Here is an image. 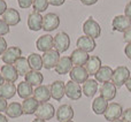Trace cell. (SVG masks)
Segmentation results:
<instances>
[{
    "instance_id": "1",
    "label": "cell",
    "mask_w": 131,
    "mask_h": 122,
    "mask_svg": "<svg viewBox=\"0 0 131 122\" xmlns=\"http://www.w3.org/2000/svg\"><path fill=\"white\" fill-rule=\"evenodd\" d=\"M129 78H130V70L128 69V67H125V66H118L113 72L112 83H114V85L116 88H120V86L124 85Z\"/></svg>"
},
{
    "instance_id": "2",
    "label": "cell",
    "mask_w": 131,
    "mask_h": 122,
    "mask_svg": "<svg viewBox=\"0 0 131 122\" xmlns=\"http://www.w3.org/2000/svg\"><path fill=\"white\" fill-rule=\"evenodd\" d=\"M83 31L85 36L95 39L99 38L100 35H101V27L97 21L93 20V17H89L83 24Z\"/></svg>"
},
{
    "instance_id": "3",
    "label": "cell",
    "mask_w": 131,
    "mask_h": 122,
    "mask_svg": "<svg viewBox=\"0 0 131 122\" xmlns=\"http://www.w3.org/2000/svg\"><path fill=\"white\" fill-rule=\"evenodd\" d=\"M55 108L51 103H43V104H39L38 108H37L36 115L37 119H40V120L47 121V120H52L53 116L55 115Z\"/></svg>"
},
{
    "instance_id": "4",
    "label": "cell",
    "mask_w": 131,
    "mask_h": 122,
    "mask_svg": "<svg viewBox=\"0 0 131 122\" xmlns=\"http://www.w3.org/2000/svg\"><path fill=\"white\" fill-rule=\"evenodd\" d=\"M53 39H54V50H57L59 53L68 51L70 46V37L68 36V34L63 31L58 32Z\"/></svg>"
},
{
    "instance_id": "5",
    "label": "cell",
    "mask_w": 131,
    "mask_h": 122,
    "mask_svg": "<svg viewBox=\"0 0 131 122\" xmlns=\"http://www.w3.org/2000/svg\"><path fill=\"white\" fill-rule=\"evenodd\" d=\"M41 58H43V67L45 69H52V68L57 67L61 57H60V53L57 50H51L44 53Z\"/></svg>"
},
{
    "instance_id": "6",
    "label": "cell",
    "mask_w": 131,
    "mask_h": 122,
    "mask_svg": "<svg viewBox=\"0 0 131 122\" xmlns=\"http://www.w3.org/2000/svg\"><path fill=\"white\" fill-rule=\"evenodd\" d=\"M82 93H83V89H82L81 84L76 83L71 79L66 83V96L70 100H78L82 97Z\"/></svg>"
},
{
    "instance_id": "7",
    "label": "cell",
    "mask_w": 131,
    "mask_h": 122,
    "mask_svg": "<svg viewBox=\"0 0 131 122\" xmlns=\"http://www.w3.org/2000/svg\"><path fill=\"white\" fill-rule=\"evenodd\" d=\"M22 57V50L18 46H10L6 50V52L1 55L2 61L6 65H14L16 60Z\"/></svg>"
},
{
    "instance_id": "8",
    "label": "cell",
    "mask_w": 131,
    "mask_h": 122,
    "mask_svg": "<svg viewBox=\"0 0 131 122\" xmlns=\"http://www.w3.org/2000/svg\"><path fill=\"white\" fill-rule=\"evenodd\" d=\"M60 25V17L55 13H47L43 16V30L45 31H53L58 29Z\"/></svg>"
},
{
    "instance_id": "9",
    "label": "cell",
    "mask_w": 131,
    "mask_h": 122,
    "mask_svg": "<svg viewBox=\"0 0 131 122\" xmlns=\"http://www.w3.org/2000/svg\"><path fill=\"white\" fill-rule=\"evenodd\" d=\"M70 79L74 82H76V83L81 84V83H85L86 81L89 79V73L88 70H86L85 67H77V66H74V68H72L71 70H70Z\"/></svg>"
},
{
    "instance_id": "10",
    "label": "cell",
    "mask_w": 131,
    "mask_h": 122,
    "mask_svg": "<svg viewBox=\"0 0 131 122\" xmlns=\"http://www.w3.org/2000/svg\"><path fill=\"white\" fill-rule=\"evenodd\" d=\"M122 114H123V108L120 104L117 103H111L107 107V111L105 112L104 116L107 121H114V120H117V119L122 118Z\"/></svg>"
},
{
    "instance_id": "11",
    "label": "cell",
    "mask_w": 131,
    "mask_h": 122,
    "mask_svg": "<svg viewBox=\"0 0 131 122\" xmlns=\"http://www.w3.org/2000/svg\"><path fill=\"white\" fill-rule=\"evenodd\" d=\"M55 115H57V120L59 122H66V121H70L74 119V108H72L70 105L63 104L57 109L55 112Z\"/></svg>"
},
{
    "instance_id": "12",
    "label": "cell",
    "mask_w": 131,
    "mask_h": 122,
    "mask_svg": "<svg viewBox=\"0 0 131 122\" xmlns=\"http://www.w3.org/2000/svg\"><path fill=\"white\" fill-rule=\"evenodd\" d=\"M112 25H113V29L115 31L124 34L129 28H131V20L128 18L125 15H117L113 18Z\"/></svg>"
},
{
    "instance_id": "13",
    "label": "cell",
    "mask_w": 131,
    "mask_h": 122,
    "mask_svg": "<svg viewBox=\"0 0 131 122\" xmlns=\"http://www.w3.org/2000/svg\"><path fill=\"white\" fill-rule=\"evenodd\" d=\"M54 37H52L51 35H43L40 36L36 42L37 50L40 52H47V51L53 50L54 47Z\"/></svg>"
},
{
    "instance_id": "14",
    "label": "cell",
    "mask_w": 131,
    "mask_h": 122,
    "mask_svg": "<svg viewBox=\"0 0 131 122\" xmlns=\"http://www.w3.org/2000/svg\"><path fill=\"white\" fill-rule=\"evenodd\" d=\"M51 97H52V96H51L50 86H47V85H39L34 90V98L39 104L48 103Z\"/></svg>"
},
{
    "instance_id": "15",
    "label": "cell",
    "mask_w": 131,
    "mask_h": 122,
    "mask_svg": "<svg viewBox=\"0 0 131 122\" xmlns=\"http://www.w3.org/2000/svg\"><path fill=\"white\" fill-rule=\"evenodd\" d=\"M70 59H71L74 66L84 67L86 65V62L89 61V59H90V57H89L88 52H85L83 50H79V48H76V50L72 51L71 55H70Z\"/></svg>"
},
{
    "instance_id": "16",
    "label": "cell",
    "mask_w": 131,
    "mask_h": 122,
    "mask_svg": "<svg viewBox=\"0 0 131 122\" xmlns=\"http://www.w3.org/2000/svg\"><path fill=\"white\" fill-rule=\"evenodd\" d=\"M51 90V96H52L53 99L60 100L63 98V96L66 95V84L63 81H54L50 86Z\"/></svg>"
},
{
    "instance_id": "17",
    "label": "cell",
    "mask_w": 131,
    "mask_h": 122,
    "mask_svg": "<svg viewBox=\"0 0 131 122\" xmlns=\"http://www.w3.org/2000/svg\"><path fill=\"white\" fill-rule=\"evenodd\" d=\"M1 76L4 77L5 82H9V83H14L17 81L18 78V73L15 69L14 65H5L1 67Z\"/></svg>"
},
{
    "instance_id": "18",
    "label": "cell",
    "mask_w": 131,
    "mask_h": 122,
    "mask_svg": "<svg viewBox=\"0 0 131 122\" xmlns=\"http://www.w3.org/2000/svg\"><path fill=\"white\" fill-rule=\"evenodd\" d=\"M100 92V97L105 98L107 101H111L114 98L116 97V86L114 85V83H111V82H107V83H104L99 89Z\"/></svg>"
},
{
    "instance_id": "19",
    "label": "cell",
    "mask_w": 131,
    "mask_h": 122,
    "mask_svg": "<svg viewBox=\"0 0 131 122\" xmlns=\"http://www.w3.org/2000/svg\"><path fill=\"white\" fill-rule=\"evenodd\" d=\"M77 48H79V50H83L85 51V52H92V51H94L95 46H97V43H95V40L93 38H91V37L89 36H81L78 39H77Z\"/></svg>"
},
{
    "instance_id": "20",
    "label": "cell",
    "mask_w": 131,
    "mask_h": 122,
    "mask_svg": "<svg viewBox=\"0 0 131 122\" xmlns=\"http://www.w3.org/2000/svg\"><path fill=\"white\" fill-rule=\"evenodd\" d=\"M28 27L32 31H39L43 29V16L40 13L32 12L28 16Z\"/></svg>"
},
{
    "instance_id": "21",
    "label": "cell",
    "mask_w": 131,
    "mask_h": 122,
    "mask_svg": "<svg viewBox=\"0 0 131 122\" xmlns=\"http://www.w3.org/2000/svg\"><path fill=\"white\" fill-rule=\"evenodd\" d=\"M72 68H74V65H72V61L70 59V57H61L54 69L57 72V74L66 75V74H69Z\"/></svg>"
},
{
    "instance_id": "22",
    "label": "cell",
    "mask_w": 131,
    "mask_h": 122,
    "mask_svg": "<svg viewBox=\"0 0 131 122\" xmlns=\"http://www.w3.org/2000/svg\"><path fill=\"white\" fill-rule=\"evenodd\" d=\"M2 20L9 25V27H14L17 25L21 21V16L18 11H16L15 8H8L2 15Z\"/></svg>"
},
{
    "instance_id": "23",
    "label": "cell",
    "mask_w": 131,
    "mask_h": 122,
    "mask_svg": "<svg viewBox=\"0 0 131 122\" xmlns=\"http://www.w3.org/2000/svg\"><path fill=\"white\" fill-rule=\"evenodd\" d=\"M113 72L114 70L112 69L109 66H102L99 69V72L94 75L95 81H97L98 83H102V84L107 83V82H109L112 79V77H113Z\"/></svg>"
},
{
    "instance_id": "24",
    "label": "cell",
    "mask_w": 131,
    "mask_h": 122,
    "mask_svg": "<svg viewBox=\"0 0 131 122\" xmlns=\"http://www.w3.org/2000/svg\"><path fill=\"white\" fill-rule=\"evenodd\" d=\"M84 67L86 68V70H88L90 76L95 75L98 72H99L100 68L102 67L101 59H100L98 55H92V57H90V59H89V61L86 62V65L84 66Z\"/></svg>"
},
{
    "instance_id": "25",
    "label": "cell",
    "mask_w": 131,
    "mask_h": 122,
    "mask_svg": "<svg viewBox=\"0 0 131 122\" xmlns=\"http://www.w3.org/2000/svg\"><path fill=\"white\" fill-rule=\"evenodd\" d=\"M17 93V88L15 86L14 83H9V82H5L1 86H0V97L4 99L8 100Z\"/></svg>"
},
{
    "instance_id": "26",
    "label": "cell",
    "mask_w": 131,
    "mask_h": 122,
    "mask_svg": "<svg viewBox=\"0 0 131 122\" xmlns=\"http://www.w3.org/2000/svg\"><path fill=\"white\" fill-rule=\"evenodd\" d=\"M108 101H107L105 98L102 97H97L94 98V100L92 101V111L94 112V114L97 115H104L105 112L107 111V107H108Z\"/></svg>"
},
{
    "instance_id": "27",
    "label": "cell",
    "mask_w": 131,
    "mask_h": 122,
    "mask_svg": "<svg viewBox=\"0 0 131 122\" xmlns=\"http://www.w3.org/2000/svg\"><path fill=\"white\" fill-rule=\"evenodd\" d=\"M6 116L7 118H10V119H16V118H20V116H22L23 114V107H22V104H20V103H10V104H8V107H7L6 109Z\"/></svg>"
},
{
    "instance_id": "28",
    "label": "cell",
    "mask_w": 131,
    "mask_h": 122,
    "mask_svg": "<svg viewBox=\"0 0 131 122\" xmlns=\"http://www.w3.org/2000/svg\"><path fill=\"white\" fill-rule=\"evenodd\" d=\"M24 78H25V82L30 83L32 86H39L44 82L43 74L40 72H37V70H30L24 76Z\"/></svg>"
},
{
    "instance_id": "29",
    "label": "cell",
    "mask_w": 131,
    "mask_h": 122,
    "mask_svg": "<svg viewBox=\"0 0 131 122\" xmlns=\"http://www.w3.org/2000/svg\"><path fill=\"white\" fill-rule=\"evenodd\" d=\"M17 88V95L20 98L22 99H27V98H30L32 95H34V86L30 83L23 81L21 83H18V85L16 86Z\"/></svg>"
},
{
    "instance_id": "30",
    "label": "cell",
    "mask_w": 131,
    "mask_h": 122,
    "mask_svg": "<svg viewBox=\"0 0 131 122\" xmlns=\"http://www.w3.org/2000/svg\"><path fill=\"white\" fill-rule=\"evenodd\" d=\"M39 106V103L35 99L34 97H30L24 99V101L22 103V107H23V113L27 114V115H31L35 114Z\"/></svg>"
},
{
    "instance_id": "31",
    "label": "cell",
    "mask_w": 131,
    "mask_h": 122,
    "mask_svg": "<svg viewBox=\"0 0 131 122\" xmlns=\"http://www.w3.org/2000/svg\"><path fill=\"white\" fill-rule=\"evenodd\" d=\"M14 67H15L16 70H17L20 76H25V75L31 70L30 65H29V61H28V58H23V57H21L20 59L16 60V62L14 63Z\"/></svg>"
},
{
    "instance_id": "32",
    "label": "cell",
    "mask_w": 131,
    "mask_h": 122,
    "mask_svg": "<svg viewBox=\"0 0 131 122\" xmlns=\"http://www.w3.org/2000/svg\"><path fill=\"white\" fill-rule=\"evenodd\" d=\"M98 84L99 83L95 79H88L83 84V88H82L83 89V93L88 98H92L98 91Z\"/></svg>"
},
{
    "instance_id": "33",
    "label": "cell",
    "mask_w": 131,
    "mask_h": 122,
    "mask_svg": "<svg viewBox=\"0 0 131 122\" xmlns=\"http://www.w3.org/2000/svg\"><path fill=\"white\" fill-rule=\"evenodd\" d=\"M28 61H29L31 70L40 72V69L43 68V58H41V55L37 54V53H31L28 57Z\"/></svg>"
},
{
    "instance_id": "34",
    "label": "cell",
    "mask_w": 131,
    "mask_h": 122,
    "mask_svg": "<svg viewBox=\"0 0 131 122\" xmlns=\"http://www.w3.org/2000/svg\"><path fill=\"white\" fill-rule=\"evenodd\" d=\"M48 0H34V11L37 12V13H43L47 9L48 7Z\"/></svg>"
},
{
    "instance_id": "35",
    "label": "cell",
    "mask_w": 131,
    "mask_h": 122,
    "mask_svg": "<svg viewBox=\"0 0 131 122\" xmlns=\"http://www.w3.org/2000/svg\"><path fill=\"white\" fill-rule=\"evenodd\" d=\"M9 25L5 22L2 18H0V37L5 36V35L9 34Z\"/></svg>"
},
{
    "instance_id": "36",
    "label": "cell",
    "mask_w": 131,
    "mask_h": 122,
    "mask_svg": "<svg viewBox=\"0 0 131 122\" xmlns=\"http://www.w3.org/2000/svg\"><path fill=\"white\" fill-rule=\"evenodd\" d=\"M17 2H18V6H20L21 8L27 9V8H29V7L32 6L34 0H17Z\"/></svg>"
},
{
    "instance_id": "37",
    "label": "cell",
    "mask_w": 131,
    "mask_h": 122,
    "mask_svg": "<svg viewBox=\"0 0 131 122\" xmlns=\"http://www.w3.org/2000/svg\"><path fill=\"white\" fill-rule=\"evenodd\" d=\"M122 120L124 122H131V107L130 108H127L125 111H123Z\"/></svg>"
},
{
    "instance_id": "38",
    "label": "cell",
    "mask_w": 131,
    "mask_h": 122,
    "mask_svg": "<svg viewBox=\"0 0 131 122\" xmlns=\"http://www.w3.org/2000/svg\"><path fill=\"white\" fill-rule=\"evenodd\" d=\"M7 42L4 37H0V55H2L7 50Z\"/></svg>"
},
{
    "instance_id": "39",
    "label": "cell",
    "mask_w": 131,
    "mask_h": 122,
    "mask_svg": "<svg viewBox=\"0 0 131 122\" xmlns=\"http://www.w3.org/2000/svg\"><path fill=\"white\" fill-rule=\"evenodd\" d=\"M7 107H8V103H7V100L0 97V113H1V112H6Z\"/></svg>"
},
{
    "instance_id": "40",
    "label": "cell",
    "mask_w": 131,
    "mask_h": 122,
    "mask_svg": "<svg viewBox=\"0 0 131 122\" xmlns=\"http://www.w3.org/2000/svg\"><path fill=\"white\" fill-rule=\"evenodd\" d=\"M123 39H124V42L127 44H130L131 43V28L127 30V31L124 32V36H123Z\"/></svg>"
},
{
    "instance_id": "41",
    "label": "cell",
    "mask_w": 131,
    "mask_h": 122,
    "mask_svg": "<svg viewBox=\"0 0 131 122\" xmlns=\"http://www.w3.org/2000/svg\"><path fill=\"white\" fill-rule=\"evenodd\" d=\"M124 15L127 16L128 18L131 20V1H129L127 5H125V8H124Z\"/></svg>"
},
{
    "instance_id": "42",
    "label": "cell",
    "mask_w": 131,
    "mask_h": 122,
    "mask_svg": "<svg viewBox=\"0 0 131 122\" xmlns=\"http://www.w3.org/2000/svg\"><path fill=\"white\" fill-rule=\"evenodd\" d=\"M8 9V7H7V2L5 1V0H0V15H4V13Z\"/></svg>"
},
{
    "instance_id": "43",
    "label": "cell",
    "mask_w": 131,
    "mask_h": 122,
    "mask_svg": "<svg viewBox=\"0 0 131 122\" xmlns=\"http://www.w3.org/2000/svg\"><path fill=\"white\" fill-rule=\"evenodd\" d=\"M66 0H48V4L52 5V6H61V5L64 4Z\"/></svg>"
},
{
    "instance_id": "44",
    "label": "cell",
    "mask_w": 131,
    "mask_h": 122,
    "mask_svg": "<svg viewBox=\"0 0 131 122\" xmlns=\"http://www.w3.org/2000/svg\"><path fill=\"white\" fill-rule=\"evenodd\" d=\"M124 53H125L128 59L131 60V43L127 44V46H125V48H124Z\"/></svg>"
},
{
    "instance_id": "45",
    "label": "cell",
    "mask_w": 131,
    "mask_h": 122,
    "mask_svg": "<svg viewBox=\"0 0 131 122\" xmlns=\"http://www.w3.org/2000/svg\"><path fill=\"white\" fill-rule=\"evenodd\" d=\"M81 2L85 6H92V5H95L98 2V0H81Z\"/></svg>"
},
{
    "instance_id": "46",
    "label": "cell",
    "mask_w": 131,
    "mask_h": 122,
    "mask_svg": "<svg viewBox=\"0 0 131 122\" xmlns=\"http://www.w3.org/2000/svg\"><path fill=\"white\" fill-rule=\"evenodd\" d=\"M125 86H127L128 91H129V92H131V76H130V78L127 81V83H125Z\"/></svg>"
},
{
    "instance_id": "47",
    "label": "cell",
    "mask_w": 131,
    "mask_h": 122,
    "mask_svg": "<svg viewBox=\"0 0 131 122\" xmlns=\"http://www.w3.org/2000/svg\"><path fill=\"white\" fill-rule=\"evenodd\" d=\"M0 122H8V119H7L6 115L0 113Z\"/></svg>"
},
{
    "instance_id": "48",
    "label": "cell",
    "mask_w": 131,
    "mask_h": 122,
    "mask_svg": "<svg viewBox=\"0 0 131 122\" xmlns=\"http://www.w3.org/2000/svg\"><path fill=\"white\" fill-rule=\"evenodd\" d=\"M4 83H5V79H4V77L1 76V74H0V86H1Z\"/></svg>"
},
{
    "instance_id": "49",
    "label": "cell",
    "mask_w": 131,
    "mask_h": 122,
    "mask_svg": "<svg viewBox=\"0 0 131 122\" xmlns=\"http://www.w3.org/2000/svg\"><path fill=\"white\" fill-rule=\"evenodd\" d=\"M32 122H46V121H44V120H40V119H35V120L34 121H32Z\"/></svg>"
},
{
    "instance_id": "50",
    "label": "cell",
    "mask_w": 131,
    "mask_h": 122,
    "mask_svg": "<svg viewBox=\"0 0 131 122\" xmlns=\"http://www.w3.org/2000/svg\"><path fill=\"white\" fill-rule=\"evenodd\" d=\"M112 122H124L122 120V119H117V120H114V121H112Z\"/></svg>"
},
{
    "instance_id": "51",
    "label": "cell",
    "mask_w": 131,
    "mask_h": 122,
    "mask_svg": "<svg viewBox=\"0 0 131 122\" xmlns=\"http://www.w3.org/2000/svg\"><path fill=\"white\" fill-rule=\"evenodd\" d=\"M66 122H74V121H72V120H70V121H66Z\"/></svg>"
},
{
    "instance_id": "52",
    "label": "cell",
    "mask_w": 131,
    "mask_h": 122,
    "mask_svg": "<svg viewBox=\"0 0 131 122\" xmlns=\"http://www.w3.org/2000/svg\"><path fill=\"white\" fill-rule=\"evenodd\" d=\"M5 1H6V0H5Z\"/></svg>"
}]
</instances>
